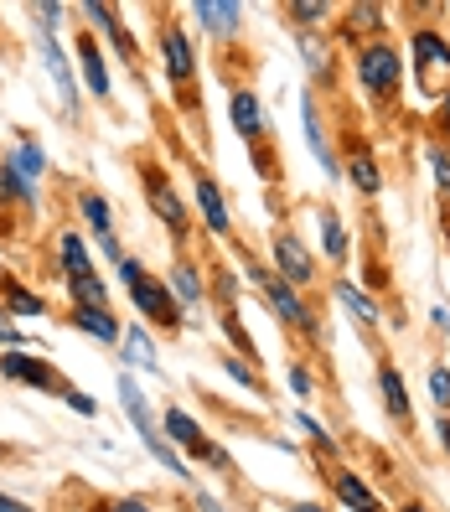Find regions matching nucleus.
<instances>
[{
    "label": "nucleus",
    "mask_w": 450,
    "mask_h": 512,
    "mask_svg": "<svg viewBox=\"0 0 450 512\" xmlns=\"http://www.w3.org/2000/svg\"><path fill=\"white\" fill-rule=\"evenodd\" d=\"M399 78H404V63H399V52L388 47V42L357 47V83H363L373 99H388L399 88Z\"/></svg>",
    "instance_id": "7ed1b4c3"
},
{
    "label": "nucleus",
    "mask_w": 450,
    "mask_h": 512,
    "mask_svg": "<svg viewBox=\"0 0 450 512\" xmlns=\"http://www.w3.org/2000/svg\"><path fill=\"white\" fill-rule=\"evenodd\" d=\"M430 166H435V182H440V192H445V187H450V156H445L440 145H430Z\"/></svg>",
    "instance_id": "e433bc0d"
},
{
    "label": "nucleus",
    "mask_w": 450,
    "mask_h": 512,
    "mask_svg": "<svg viewBox=\"0 0 450 512\" xmlns=\"http://www.w3.org/2000/svg\"><path fill=\"white\" fill-rule=\"evenodd\" d=\"M440 445H445V456H450V414H440Z\"/></svg>",
    "instance_id": "a18cd8bd"
},
{
    "label": "nucleus",
    "mask_w": 450,
    "mask_h": 512,
    "mask_svg": "<svg viewBox=\"0 0 450 512\" xmlns=\"http://www.w3.org/2000/svg\"><path fill=\"white\" fill-rule=\"evenodd\" d=\"M73 269H88V249L78 233H63V275H73Z\"/></svg>",
    "instance_id": "2f4dec72"
},
{
    "label": "nucleus",
    "mask_w": 450,
    "mask_h": 512,
    "mask_svg": "<svg viewBox=\"0 0 450 512\" xmlns=\"http://www.w3.org/2000/svg\"><path fill=\"white\" fill-rule=\"evenodd\" d=\"M63 399H68V409H78V414H94V409H99V404H94V399H88V394H78V388H68V394H63Z\"/></svg>",
    "instance_id": "ea45409f"
},
{
    "label": "nucleus",
    "mask_w": 450,
    "mask_h": 512,
    "mask_svg": "<svg viewBox=\"0 0 450 512\" xmlns=\"http://www.w3.org/2000/svg\"><path fill=\"white\" fill-rule=\"evenodd\" d=\"M337 300H342V306L357 316V321H368V326H378V300L373 295H363V290H357L352 280H337Z\"/></svg>",
    "instance_id": "393cba45"
},
{
    "label": "nucleus",
    "mask_w": 450,
    "mask_h": 512,
    "mask_svg": "<svg viewBox=\"0 0 450 512\" xmlns=\"http://www.w3.org/2000/svg\"><path fill=\"white\" fill-rule=\"evenodd\" d=\"M223 373H228L233 383H244V394H264V383L254 378V368L244 363V357H233V352H228V357H223Z\"/></svg>",
    "instance_id": "c756f323"
},
{
    "label": "nucleus",
    "mask_w": 450,
    "mask_h": 512,
    "mask_svg": "<svg viewBox=\"0 0 450 512\" xmlns=\"http://www.w3.org/2000/svg\"><path fill=\"white\" fill-rule=\"evenodd\" d=\"M0 373L16 378V383H32V388H42V394H68V388L57 383V373L47 363H37V357H26V352H6L0 357Z\"/></svg>",
    "instance_id": "9d476101"
},
{
    "label": "nucleus",
    "mask_w": 450,
    "mask_h": 512,
    "mask_svg": "<svg viewBox=\"0 0 450 512\" xmlns=\"http://www.w3.org/2000/svg\"><path fill=\"white\" fill-rule=\"evenodd\" d=\"M68 290H73V306H88V311H109V290L94 269H73L68 275Z\"/></svg>",
    "instance_id": "6ab92c4d"
},
{
    "label": "nucleus",
    "mask_w": 450,
    "mask_h": 512,
    "mask_svg": "<svg viewBox=\"0 0 450 512\" xmlns=\"http://www.w3.org/2000/svg\"><path fill=\"white\" fill-rule=\"evenodd\" d=\"M213 295H218L223 306L233 311V300H238V275H233L228 264H218V269H213Z\"/></svg>",
    "instance_id": "473e14b6"
},
{
    "label": "nucleus",
    "mask_w": 450,
    "mask_h": 512,
    "mask_svg": "<svg viewBox=\"0 0 450 512\" xmlns=\"http://www.w3.org/2000/svg\"><path fill=\"white\" fill-rule=\"evenodd\" d=\"M16 176H21L26 187H37V176H42V150L37 145H21L16 150Z\"/></svg>",
    "instance_id": "7c9ffc66"
},
{
    "label": "nucleus",
    "mask_w": 450,
    "mask_h": 512,
    "mask_svg": "<svg viewBox=\"0 0 450 512\" xmlns=\"http://www.w3.org/2000/svg\"><path fill=\"white\" fill-rule=\"evenodd\" d=\"M145 197H150V207H156V218L171 228V238H176V244H187L192 218H187V207H182V197L171 192V182H166V176H156V171H150V176H145Z\"/></svg>",
    "instance_id": "6e6552de"
},
{
    "label": "nucleus",
    "mask_w": 450,
    "mask_h": 512,
    "mask_svg": "<svg viewBox=\"0 0 450 512\" xmlns=\"http://www.w3.org/2000/svg\"><path fill=\"white\" fill-rule=\"evenodd\" d=\"M347 176H352V187L363 192V197H373V192L383 187V171H378V161H373L368 145H347Z\"/></svg>",
    "instance_id": "f3484780"
},
{
    "label": "nucleus",
    "mask_w": 450,
    "mask_h": 512,
    "mask_svg": "<svg viewBox=\"0 0 450 512\" xmlns=\"http://www.w3.org/2000/svg\"><path fill=\"white\" fill-rule=\"evenodd\" d=\"M130 300H135V311L145 316V321H161L166 331H176L187 316H182V306H176V295H171V285H161L156 275H140L135 285H130Z\"/></svg>",
    "instance_id": "20e7f679"
},
{
    "label": "nucleus",
    "mask_w": 450,
    "mask_h": 512,
    "mask_svg": "<svg viewBox=\"0 0 450 512\" xmlns=\"http://www.w3.org/2000/svg\"><path fill=\"white\" fill-rule=\"evenodd\" d=\"M0 512H26V507H21L16 497H6V492H0Z\"/></svg>",
    "instance_id": "49530a36"
},
{
    "label": "nucleus",
    "mask_w": 450,
    "mask_h": 512,
    "mask_svg": "<svg viewBox=\"0 0 450 512\" xmlns=\"http://www.w3.org/2000/svg\"><path fill=\"white\" fill-rule=\"evenodd\" d=\"M140 275H145V269H140L135 259H119V280H125V285H135Z\"/></svg>",
    "instance_id": "a19ab883"
},
{
    "label": "nucleus",
    "mask_w": 450,
    "mask_h": 512,
    "mask_svg": "<svg viewBox=\"0 0 450 512\" xmlns=\"http://www.w3.org/2000/svg\"><path fill=\"white\" fill-rule=\"evenodd\" d=\"M440 207H445V223H450V187L440 192Z\"/></svg>",
    "instance_id": "3c124183"
},
{
    "label": "nucleus",
    "mask_w": 450,
    "mask_h": 512,
    "mask_svg": "<svg viewBox=\"0 0 450 512\" xmlns=\"http://www.w3.org/2000/svg\"><path fill=\"white\" fill-rule=\"evenodd\" d=\"M125 363L140 368V373H161V357H156V347H150V337H145L140 326L125 331Z\"/></svg>",
    "instance_id": "aec40b11"
},
{
    "label": "nucleus",
    "mask_w": 450,
    "mask_h": 512,
    "mask_svg": "<svg viewBox=\"0 0 450 512\" xmlns=\"http://www.w3.org/2000/svg\"><path fill=\"white\" fill-rule=\"evenodd\" d=\"M78 207H83V218H88V228H94L99 238H109V228H114V218H109V202H104L99 192H88V197H83Z\"/></svg>",
    "instance_id": "cd10ccee"
},
{
    "label": "nucleus",
    "mask_w": 450,
    "mask_h": 512,
    "mask_svg": "<svg viewBox=\"0 0 450 512\" xmlns=\"http://www.w3.org/2000/svg\"><path fill=\"white\" fill-rule=\"evenodd\" d=\"M42 57H47V68H52L57 88H63V99H68V109H78V88H73V73H68V57H63V47H57L52 37H42Z\"/></svg>",
    "instance_id": "412c9836"
},
{
    "label": "nucleus",
    "mask_w": 450,
    "mask_h": 512,
    "mask_svg": "<svg viewBox=\"0 0 450 512\" xmlns=\"http://www.w3.org/2000/svg\"><path fill=\"white\" fill-rule=\"evenodd\" d=\"M300 119H306V140H311V156L326 166V176H337L342 171V161H337V150H332V140L321 135V114H316V99L306 94L300 99Z\"/></svg>",
    "instance_id": "dca6fc26"
},
{
    "label": "nucleus",
    "mask_w": 450,
    "mask_h": 512,
    "mask_svg": "<svg viewBox=\"0 0 450 512\" xmlns=\"http://www.w3.org/2000/svg\"><path fill=\"white\" fill-rule=\"evenodd\" d=\"M166 435L182 445V450H192V456H202V461H213V466H223L228 471V450H218L213 440L202 435V425L187 414V409H166Z\"/></svg>",
    "instance_id": "0eeeda50"
},
{
    "label": "nucleus",
    "mask_w": 450,
    "mask_h": 512,
    "mask_svg": "<svg viewBox=\"0 0 450 512\" xmlns=\"http://www.w3.org/2000/svg\"><path fill=\"white\" fill-rule=\"evenodd\" d=\"M78 57H83V73H88V88H94V94L104 99V94H109V68H104V57H99V47H94V42L83 37V42H78Z\"/></svg>",
    "instance_id": "a878e982"
},
{
    "label": "nucleus",
    "mask_w": 450,
    "mask_h": 512,
    "mask_svg": "<svg viewBox=\"0 0 450 512\" xmlns=\"http://www.w3.org/2000/svg\"><path fill=\"white\" fill-rule=\"evenodd\" d=\"M399 512H430V507H419V502H404V507H399Z\"/></svg>",
    "instance_id": "603ef678"
},
{
    "label": "nucleus",
    "mask_w": 450,
    "mask_h": 512,
    "mask_svg": "<svg viewBox=\"0 0 450 512\" xmlns=\"http://www.w3.org/2000/svg\"><path fill=\"white\" fill-rule=\"evenodd\" d=\"M285 16L300 26V32H321V26L332 21V6H321V0H290Z\"/></svg>",
    "instance_id": "5701e85b"
},
{
    "label": "nucleus",
    "mask_w": 450,
    "mask_h": 512,
    "mask_svg": "<svg viewBox=\"0 0 450 512\" xmlns=\"http://www.w3.org/2000/svg\"><path fill=\"white\" fill-rule=\"evenodd\" d=\"M347 16H352V21H347L352 32H363V26H383V6H352Z\"/></svg>",
    "instance_id": "c9c22d12"
},
{
    "label": "nucleus",
    "mask_w": 450,
    "mask_h": 512,
    "mask_svg": "<svg viewBox=\"0 0 450 512\" xmlns=\"http://www.w3.org/2000/svg\"><path fill=\"white\" fill-rule=\"evenodd\" d=\"M6 311L11 316H42L47 306H42V295H32L26 285H6Z\"/></svg>",
    "instance_id": "c85d7f7f"
},
{
    "label": "nucleus",
    "mask_w": 450,
    "mask_h": 512,
    "mask_svg": "<svg viewBox=\"0 0 450 512\" xmlns=\"http://www.w3.org/2000/svg\"><path fill=\"white\" fill-rule=\"evenodd\" d=\"M73 326L88 331V337H99V342H119V321H114L109 311H88V306H78V311H73Z\"/></svg>",
    "instance_id": "4be33fe9"
},
{
    "label": "nucleus",
    "mask_w": 450,
    "mask_h": 512,
    "mask_svg": "<svg viewBox=\"0 0 450 512\" xmlns=\"http://www.w3.org/2000/svg\"><path fill=\"white\" fill-rule=\"evenodd\" d=\"M300 52H306V63H311V73H321V68H332V52H326L311 32H300Z\"/></svg>",
    "instance_id": "72a5a7b5"
},
{
    "label": "nucleus",
    "mask_w": 450,
    "mask_h": 512,
    "mask_svg": "<svg viewBox=\"0 0 450 512\" xmlns=\"http://www.w3.org/2000/svg\"><path fill=\"white\" fill-rule=\"evenodd\" d=\"M197 207H202V223H207V233H218V238H228V233H233L228 202H223V192H218L213 176H202V171H197Z\"/></svg>",
    "instance_id": "4468645a"
},
{
    "label": "nucleus",
    "mask_w": 450,
    "mask_h": 512,
    "mask_svg": "<svg viewBox=\"0 0 450 512\" xmlns=\"http://www.w3.org/2000/svg\"><path fill=\"white\" fill-rule=\"evenodd\" d=\"M197 512H223V507H218L213 497H197Z\"/></svg>",
    "instance_id": "de8ad7c7"
},
{
    "label": "nucleus",
    "mask_w": 450,
    "mask_h": 512,
    "mask_svg": "<svg viewBox=\"0 0 450 512\" xmlns=\"http://www.w3.org/2000/svg\"><path fill=\"white\" fill-rule=\"evenodd\" d=\"M161 63H166V78H171V83H187V78L197 73V52H192L187 32H182L176 21L161 26Z\"/></svg>",
    "instance_id": "1a4fd4ad"
},
{
    "label": "nucleus",
    "mask_w": 450,
    "mask_h": 512,
    "mask_svg": "<svg viewBox=\"0 0 450 512\" xmlns=\"http://www.w3.org/2000/svg\"><path fill=\"white\" fill-rule=\"evenodd\" d=\"M269 254H275V275H280V280H290L295 290L316 280V259L306 254V244H300V238H295L290 228H280L275 238H269Z\"/></svg>",
    "instance_id": "39448f33"
},
{
    "label": "nucleus",
    "mask_w": 450,
    "mask_h": 512,
    "mask_svg": "<svg viewBox=\"0 0 450 512\" xmlns=\"http://www.w3.org/2000/svg\"><path fill=\"white\" fill-rule=\"evenodd\" d=\"M171 295L182 300L187 311H197L202 300H207V285H202V275H197L192 259H176V264H171Z\"/></svg>",
    "instance_id": "a211bd4d"
},
{
    "label": "nucleus",
    "mask_w": 450,
    "mask_h": 512,
    "mask_svg": "<svg viewBox=\"0 0 450 512\" xmlns=\"http://www.w3.org/2000/svg\"><path fill=\"white\" fill-rule=\"evenodd\" d=\"M430 399H435L440 409H450V368H445V363L430 368Z\"/></svg>",
    "instance_id": "f704fd0d"
},
{
    "label": "nucleus",
    "mask_w": 450,
    "mask_h": 512,
    "mask_svg": "<svg viewBox=\"0 0 450 512\" xmlns=\"http://www.w3.org/2000/svg\"><path fill=\"white\" fill-rule=\"evenodd\" d=\"M192 16L202 21V32H213V37H233L238 26H244V6H233V0H197Z\"/></svg>",
    "instance_id": "ddd939ff"
},
{
    "label": "nucleus",
    "mask_w": 450,
    "mask_h": 512,
    "mask_svg": "<svg viewBox=\"0 0 450 512\" xmlns=\"http://www.w3.org/2000/svg\"><path fill=\"white\" fill-rule=\"evenodd\" d=\"M332 492H337V502H342V507H352V512H383L378 492H373V487H368V481L357 476L352 466H337V471H332Z\"/></svg>",
    "instance_id": "f8f14e48"
},
{
    "label": "nucleus",
    "mask_w": 450,
    "mask_h": 512,
    "mask_svg": "<svg viewBox=\"0 0 450 512\" xmlns=\"http://www.w3.org/2000/svg\"><path fill=\"white\" fill-rule=\"evenodd\" d=\"M119 404H125V414L135 419V430H140V440H145V450H150V456H156V461H161L171 476H182V481H187V461L176 456V450H171V440L156 430V419H150V404H145V394L135 388V378H130V373H119Z\"/></svg>",
    "instance_id": "f03ea898"
},
{
    "label": "nucleus",
    "mask_w": 450,
    "mask_h": 512,
    "mask_svg": "<svg viewBox=\"0 0 450 512\" xmlns=\"http://www.w3.org/2000/svg\"><path fill=\"white\" fill-rule=\"evenodd\" d=\"M244 275L264 290V300H269V311H275L285 326H295V331H306V337H321V321H316V311L300 300V290L290 285V280H280L275 269H264L259 259H249L244 254Z\"/></svg>",
    "instance_id": "f257e3e1"
},
{
    "label": "nucleus",
    "mask_w": 450,
    "mask_h": 512,
    "mask_svg": "<svg viewBox=\"0 0 450 512\" xmlns=\"http://www.w3.org/2000/svg\"><path fill=\"white\" fill-rule=\"evenodd\" d=\"M440 119H445V130H450V94L440 99Z\"/></svg>",
    "instance_id": "8fccbe9b"
},
{
    "label": "nucleus",
    "mask_w": 450,
    "mask_h": 512,
    "mask_svg": "<svg viewBox=\"0 0 450 512\" xmlns=\"http://www.w3.org/2000/svg\"><path fill=\"white\" fill-rule=\"evenodd\" d=\"M290 388H295L300 399H311V373L300 368V363H290Z\"/></svg>",
    "instance_id": "58836bf2"
},
{
    "label": "nucleus",
    "mask_w": 450,
    "mask_h": 512,
    "mask_svg": "<svg viewBox=\"0 0 450 512\" xmlns=\"http://www.w3.org/2000/svg\"><path fill=\"white\" fill-rule=\"evenodd\" d=\"M430 321H435L440 331H450V311H445V306H435V311H430Z\"/></svg>",
    "instance_id": "c03bdc74"
},
{
    "label": "nucleus",
    "mask_w": 450,
    "mask_h": 512,
    "mask_svg": "<svg viewBox=\"0 0 450 512\" xmlns=\"http://www.w3.org/2000/svg\"><path fill=\"white\" fill-rule=\"evenodd\" d=\"M321 244H326V259H332V264L347 259V233H342L337 213H321Z\"/></svg>",
    "instance_id": "bb28decb"
},
{
    "label": "nucleus",
    "mask_w": 450,
    "mask_h": 512,
    "mask_svg": "<svg viewBox=\"0 0 450 512\" xmlns=\"http://www.w3.org/2000/svg\"><path fill=\"white\" fill-rule=\"evenodd\" d=\"M109 512H150V507H145V502H140V497H125V502H114V507H109Z\"/></svg>",
    "instance_id": "37998d69"
},
{
    "label": "nucleus",
    "mask_w": 450,
    "mask_h": 512,
    "mask_svg": "<svg viewBox=\"0 0 450 512\" xmlns=\"http://www.w3.org/2000/svg\"><path fill=\"white\" fill-rule=\"evenodd\" d=\"M290 512H326V507H316V502H290Z\"/></svg>",
    "instance_id": "09e8293b"
},
{
    "label": "nucleus",
    "mask_w": 450,
    "mask_h": 512,
    "mask_svg": "<svg viewBox=\"0 0 450 512\" xmlns=\"http://www.w3.org/2000/svg\"><path fill=\"white\" fill-rule=\"evenodd\" d=\"M378 388H383V409L399 419V425H414V409H409V388H404V373L394 363H378Z\"/></svg>",
    "instance_id": "2eb2a0df"
},
{
    "label": "nucleus",
    "mask_w": 450,
    "mask_h": 512,
    "mask_svg": "<svg viewBox=\"0 0 450 512\" xmlns=\"http://www.w3.org/2000/svg\"><path fill=\"white\" fill-rule=\"evenodd\" d=\"M83 11L99 21V32H104V37H109L119 52H125V63H135V42H130V32H125V26L114 21V11H109V6H83Z\"/></svg>",
    "instance_id": "b1692460"
},
{
    "label": "nucleus",
    "mask_w": 450,
    "mask_h": 512,
    "mask_svg": "<svg viewBox=\"0 0 450 512\" xmlns=\"http://www.w3.org/2000/svg\"><path fill=\"white\" fill-rule=\"evenodd\" d=\"M37 16H42V32L52 37V26H57V16H63V11H57V6H37Z\"/></svg>",
    "instance_id": "79ce46f5"
},
{
    "label": "nucleus",
    "mask_w": 450,
    "mask_h": 512,
    "mask_svg": "<svg viewBox=\"0 0 450 512\" xmlns=\"http://www.w3.org/2000/svg\"><path fill=\"white\" fill-rule=\"evenodd\" d=\"M409 57H414V68H419V83L430 88V73L435 68H450V42L440 32H430V26H419L414 42H409Z\"/></svg>",
    "instance_id": "9b49d317"
},
{
    "label": "nucleus",
    "mask_w": 450,
    "mask_h": 512,
    "mask_svg": "<svg viewBox=\"0 0 450 512\" xmlns=\"http://www.w3.org/2000/svg\"><path fill=\"white\" fill-rule=\"evenodd\" d=\"M228 114H233V130L244 135V140H254V150H259V166H264L269 125H264V104H259V94H254V88H233V99H228Z\"/></svg>",
    "instance_id": "423d86ee"
},
{
    "label": "nucleus",
    "mask_w": 450,
    "mask_h": 512,
    "mask_svg": "<svg viewBox=\"0 0 450 512\" xmlns=\"http://www.w3.org/2000/svg\"><path fill=\"white\" fill-rule=\"evenodd\" d=\"M295 425H300V430H306V435H311L316 445H326V450H332V440H326V425H316V419H311V414H295Z\"/></svg>",
    "instance_id": "4c0bfd02"
}]
</instances>
